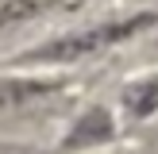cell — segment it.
<instances>
[{"label":"cell","instance_id":"cell-5","mask_svg":"<svg viewBox=\"0 0 158 154\" xmlns=\"http://www.w3.org/2000/svg\"><path fill=\"white\" fill-rule=\"evenodd\" d=\"M66 4L69 0H0V35H12L35 19H46L50 12H58Z\"/></svg>","mask_w":158,"mask_h":154},{"label":"cell","instance_id":"cell-4","mask_svg":"<svg viewBox=\"0 0 158 154\" xmlns=\"http://www.w3.org/2000/svg\"><path fill=\"white\" fill-rule=\"evenodd\" d=\"M120 104L131 120H151L158 116V69H147V73H135L120 92Z\"/></svg>","mask_w":158,"mask_h":154},{"label":"cell","instance_id":"cell-1","mask_svg":"<svg viewBox=\"0 0 158 154\" xmlns=\"http://www.w3.org/2000/svg\"><path fill=\"white\" fill-rule=\"evenodd\" d=\"M158 19L154 12H139V15H120V19H108V23H89V27H77L66 31V35L50 38V43L35 46V50L23 54V62H35V66H66V62H85L93 54L108 50V46L123 43V38L147 31Z\"/></svg>","mask_w":158,"mask_h":154},{"label":"cell","instance_id":"cell-3","mask_svg":"<svg viewBox=\"0 0 158 154\" xmlns=\"http://www.w3.org/2000/svg\"><path fill=\"white\" fill-rule=\"evenodd\" d=\"M116 135V123H112V116L104 112V108H85L81 112V120L73 123V131L66 135V150H85V146H104L108 139Z\"/></svg>","mask_w":158,"mask_h":154},{"label":"cell","instance_id":"cell-2","mask_svg":"<svg viewBox=\"0 0 158 154\" xmlns=\"http://www.w3.org/2000/svg\"><path fill=\"white\" fill-rule=\"evenodd\" d=\"M58 77H39V73H8L0 77V112H15V108L23 104H35V100L50 96L54 89H58Z\"/></svg>","mask_w":158,"mask_h":154}]
</instances>
